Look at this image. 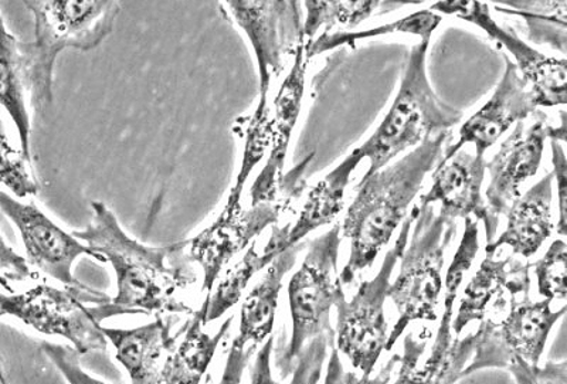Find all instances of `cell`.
<instances>
[{
	"label": "cell",
	"mask_w": 567,
	"mask_h": 384,
	"mask_svg": "<svg viewBox=\"0 0 567 384\" xmlns=\"http://www.w3.org/2000/svg\"><path fill=\"white\" fill-rule=\"evenodd\" d=\"M87 229L71 232L110 262L116 277L114 305L133 313H192L184 294L195 284L187 240L148 247L126 235L103 201H91Z\"/></svg>",
	"instance_id": "6da1fadb"
},
{
	"label": "cell",
	"mask_w": 567,
	"mask_h": 384,
	"mask_svg": "<svg viewBox=\"0 0 567 384\" xmlns=\"http://www.w3.org/2000/svg\"><path fill=\"white\" fill-rule=\"evenodd\" d=\"M450 133L425 139L396 164L363 178L343 219L342 237L351 242V255L339 276L351 286L362 271L371 269L389 245L394 230L406 219L409 206L422 189L425 176L442 159Z\"/></svg>",
	"instance_id": "7a4b0ae2"
},
{
	"label": "cell",
	"mask_w": 567,
	"mask_h": 384,
	"mask_svg": "<svg viewBox=\"0 0 567 384\" xmlns=\"http://www.w3.org/2000/svg\"><path fill=\"white\" fill-rule=\"evenodd\" d=\"M34 17V42L20 43L24 90L35 111L53 104V73L59 54L90 52L113 32L120 3L111 0H42L24 3Z\"/></svg>",
	"instance_id": "3957f363"
},
{
	"label": "cell",
	"mask_w": 567,
	"mask_h": 384,
	"mask_svg": "<svg viewBox=\"0 0 567 384\" xmlns=\"http://www.w3.org/2000/svg\"><path fill=\"white\" fill-rule=\"evenodd\" d=\"M429 45L430 40L414 45L392 107L371 138L353 151L359 159L371 162L363 178L377 174L403 151L445 133L463 120V113L444 104L429 83Z\"/></svg>",
	"instance_id": "277c9868"
},
{
	"label": "cell",
	"mask_w": 567,
	"mask_h": 384,
	"mask_svg": "<svg viewBox=\"0 0 567 384\" xmlns=\"http://www.w3.org/2000/svg\"><path fill=\"white\" fill-rule=\"evenodd\" d=\"M419 207L409 249L404 250L399 276L388 290L399 318L384 346L386 352L392 351L410 323L437 321L445 251L457 232L455 220L435 215L434 205Z\"/></svg>",
	"instance_id": "5b68a950"
},
{
	"label": "cell",
	"mask_w": 567,
	"mask_h": 384,
	"mask_svg": "<svg viewBox=\"0 0 567 384\" xmlns=\"http://www.w3.org/2000/svg\"><path fill=\"white\" fill-rule=\"evenodd\" d=\"M0 312L17 318L43 335L64 338L80 356L106 352L109 341L101 322L133 313L114 305L104 292L60 290L48 284L35 286L22 294L0 292Z\"/></svg>",
	"instance_id": "8992f818"
},
{
	"label": "cell",
	"mask_w": 567,
	"mask_h": 384,
	"mask_svg": "<svg viewBox=\"0 0 567 384\" xmlns=\"http://www.w3.org/2000/svg\"><path fill=\"white\" fill-rule=\"evenodd\" d=\"M341 245V225H336L311 242L301 269L288 284L292 332L287 347L277 357L282 378L291 375L302 349L313 338L336 331L331 326V311L346 297L338 276Z\"/></svg>",
	"instance_id": "52a82bcc"
},
{
	"label": "cell",
	"mask_w": 567,
	"mask_h": 384,
	"mask_svg": "<svg viewBox=\"0 0 567 384\" xmlns=\"http://www.w3.org/2000/svg\"><path fill=\"white\" fill-rule=\"evenodd\" d=\"M419 210V205L414 206L404 219L398 240L384 257L378 274L371 281L362 282L351 301H347L346 295L337 302V349L363 376L372 375L386 346L389 335L384 301L388 298L390 278L406 250L410 230Z\"/></svg>",
	"instance_id": "ba28073f"
},
{
	"label": "cell",
	"mask_w": 567,
	"mask_h": 384,
	"mask_svg": "<svg viewBox=\"0 0 567 384\" xmlns=\"http://www.w3.org/2000/svg\"><path fill=\"white\" fill-rule=\"evenodd\" d=\"M566 307L551 311V301H530L529 295L511 304L501 318H487L475 333L474 355L463 377L483 369H506L520 357L532 366H539L549 333L565 315Z\"/></svg>",
	"instance_id": "9c48e42d"
},
{
	"label": "cell",
	"mask_w": 567,
	"mask_h": 384,
	"mask_svg": "<svg viewBox=\"0 0 567 384\" xmlns=\"http://www.w3.org/2000/svg\"><path fill=\"white\" fill-rule=\"evenodd\" d=\"M288 201L278 199L245 209L241 197L229 194L216 220L194 239L187 240V257L204 271L202 291L206 297H210L225 267L268 226L278 224Z\"/></svg>",
	"instance_id": "30bf717a"
},
{
	"label": "cell",
	"mask_w": 567,
	"mask_h": 384,
	"mask_svg": "<svg viewBox=\"0 0 567 384\" xmlns=\"http://www.w3.org/2000/svg\"><path fill=\"white\" fill-rule=\"evenodd\" d=\"M236 23L250 40L260 75V101L257 107H268L271 81L281 74L288 55H293L302 39L301 3L258 0V2H225Z\"/></svg>",
	"instance_id": "8fae6325"
},
{
	"label": "cell",
	"mask_w": 567,
	"mask_h": 384,
	"mask_svg": "<svg viewBox=\"0 0 567 384\" xmlns=\"http://www.w3.org/2000/svg\"><path fill=\"white\" fill-rule=\"evenodd\" d=\"M430 12L447 14L475 24L484 30L491 39L504 45L515 59L516 69L534 95L536 108L558 107L567 103V62L566 59L548 58L530 48L513 29L501 28L491 17L487 3L483 2H439Z\"/></svg>",
	"instance_id": "7c38bea8"
},
{
	"label": "cell",
	"mask_w": 567,
	"mask_h": 384,
	"mask_svg": "<svg viewBox=\"0 0 567 384\" xmlns=\"http://www.w3.org/2000/svg\"><path fill=\"white\" fill-rule=\"evenodd\" d=\"M0 210L18 227L30 264L70 290L97 291L84 286L74 277L73 266L81 256L93 257L100 262H105L104 257L95 255L84 242L65 232L38 206L22 204L2 190H0Z\"/></svg>",
	"instance_id": "4fadbf2b"
},
{
	"label": "cell",
	"mask_w": 567,
	"mask_h": 384,
	"mask_svg": "<svg viewBox=\"0 0 567 384\" xmlns=\"http://www.w3.org/2000/svg\"><path fill=\"white\" fill-rule=\"evenodd\" d=\"M529 125L516 124L514 133L501 145L498 153L487 162L489 185L485 190V206L495 220L506 215L520 196V186L538 172L545 143L551 125L545 114L536 111Z\"/></svg>",
	"instance_id": "5bb4252c"
},
{
	"label": "cell",
	"mask_w": 567,
	"mask_h": 384,
	"mask_svg": "<svg viewBox=\"0 0 567 384\" xmlns=\"http://www.w3.org/2000/svg\"><path fill=\"white\" fill-rule=\"evenodd\" d=\"M487 160L484 156L471 155L468 151L460 149L452 158L439 162L433 174V185L427 194L422 196L419 206L442 205L440 214L447 219H468L475 216L484 225L487 246L493 245L499 221L489 215L483 188Z\"/></svg>",
	"instance_id": "9a60e30c"
},
{
	"label": "cell",
	"mask_w": 567,
	"mask_h": 384,
	"mask_svg": "<svg viewBox=\"0 0 567 384\" xmlns=\"http://www.w3.org/2000/svg\"><path fill=\"white\" fill-rule=\"evenodd\" d=\"M505 63L504 77L493 97L478 113L465 121L460 128L457 143L445 148L440 162L449 160L465 145H474L475 155L484 156L511 126L524 123L538 111L529 85L520 77L514 62L505 58Z\"/></svg>",
	"instance_id": "2e32d148"
},
{
	"label": "cell",
	"mask_w": 567,
	"mask_h": 384,
	"mask_svg": "<svg viewBox=\"0 0 567 384\" xmlns=\"http://www.w3.org/2000/svg\"><path fill=\"white\" fill-rule=\"evenodd\" d=\"M310 60L307 53L306 40L302 38L297 45L296 53H293V64L290 73L284 79L276 95L275 115L271 118L270 155H268L265 168L251 186V206L280 199L284 166H286L292 131L296 128L298 116L301 113Z\"/></svg>",
	"instance_id": "e0dca14e"
},
{
	"label": "cell",
	"mask_w": 567,
	"mask_h": 384,
	"mask_svg": "<svg viewBox=\"0 0 567 384\" xmlns=\"http://www.w3.org/2000/svg\"><path fill=\"white\" fill-rule=\"evenodd\" d=\"M529 264H523L513 257L495 260V255H485L461 298L453 325L454 335L460 336L473 322L503 315L515 300L529 295Z\"/></svg>",
	"instance_id": "ac0fdd59"
},
{
	"label": "cell",
	"mask_w": 567,
	"mask_h": 384,
	"mask_svg": "<svg viewBox=\"0 0 567 384\" xmlns=\"http://www.w3.org/2000/svg\"><path fill=\"white\" fill-rule=\"evenodd\" d=\"M361 162L357 154L348 155L336 169L329 172L326 178L319 181L316 188L311 189L296 224L282 229L276 227L261 255L267 266H270L284 251L300 245L303 237L311 235L319 227L331 225L337 219L346 206L349 180Z\"/></svg>",
	"instance_id": "d6986e66"
},
{
	"label": "cell",
	"mask_w": 567,
	"mask_h": 384,
	"mask_svg": "<svg viewBox=\"0 0 567 384\" xmlns=\"http://www.w3.org/2000/svg\"><path fill=\"white\" fill-rule=\"evenodd\" d=\"M475 333L453 340V322H440L437 335L430 356L424 355L425 341H419L413 333L404 340V355L400 357V371L394 384H455L463 378L474 355Z\"/></svg>",
	"instance_id": "ffe728a7"
},
{
	"label": "cell",
	"mask_w": 567,
	"mask_h": 384,
	"mask_svg": "<svg viewBox=\"0 0 567 384\" xmlns=\"http://www.w3.org/2000/svg\"><path fill=\"white\" fill-rule=\"evenodd\" d=\"M172 322L158 315L134 330L103 328L106 341L115 349L116 361L124 366L131 384H158L166 357L174 351L177 335H171Z\"/></svg>",
	"instance_id": "44dd1931"
},
{
	"label": "cell",
	"mask_w": 567,
	"mask_h": 384,
	"mask_svg": "<svg viewBox=\"0 0 567 384\" xmlns=\"http://www.w3.org/2000/svg\"><path fill=\"white\" fill-rule=\"evenodd\" d=\"M554 174H548L519 196L506 211V229L493 245L485 246V255H495L503 247H509L514 256L530 259L549 239L554 230L551 221V185Z\"/></svg>",
	"instance_id": "7402d4cb"
},
{
	"label": "cell",
	"mask_w": 567,
	"mask_h": 384,
	"mask_svg": "<svg viewBox=\"0 0 567 384\" xmlns=\"http://www.w3.org/2000/svg\"><path fill=\"white\" fill-rule=\"evenodd\" d=\"M209 298L205 297L200 310L186 323L182 333V340L176 343L174 351L166 357L162 369L158 384H200L207 369L212 365L217 347L230 331L235 316H229L220 330L210 336L204 328Z\"/></svg>",
	"instance_id": "603a6c76"
},
{
	"label": "cell",
	"mask_w": 567,
	"mask_h": 384,
	"mask_svg": "<svg viewBox=\"0 0 567 384\" xmlns=\"http://www.w3.org/2000/svg\"><path fill=\"white\" fill-rule=\"evenodd\" d=\"M301 245L284 251L268 266L265 277L248 292L240 310L239 335L236 336L243 345L251 343L261 345L271 336L275 330L278 300L282 290L284 277L296 266Z\"/></svg>",
	"instance_id": "cb8c5ba5"
},
{
	"label": "cell",
	"mask_w": 567,
	"mask_h": 384,
	"mask_svg": "<svg viewBox=\"0 0 567 384\" xmlns=\"http://www.w3.org/2000/svg\"><path fill=\"white\" fill-rule=\"evenodd\" d=\"M20 43L8 32L0 18V104L8 111L19 133L20 153L30 160V118L24 101V81Z\"/></svg>",
	"instance_id": "d4e9b609"
},
{
	"label": "cell",
	"mask_w": 567,
	"mask_h": 384,
	"mask_svg": "<svg viewBox=\"0 0 567 384\" xmlns=\"http://www.w3.org/2000/svg\"><path fill=\"white\" fill-rule=\"evenodd\" d=\"M443 22L442 14L430 12V10H422L410 14V17L398 20V22L383 24L377 29L364 30L359 33L337 32L321 34L312 42H306L308 58L312 59L313 55H319L329 50L341 48V45H354L358 40L384 37V34H414L420 40H432L434 30ZM306 40V39H303Z\"/></svg>",
	"instance_id": "484cf974"
},
{
	"label": "cell",
	"mask_w": 567,
	"mask_h": 384,
	"mask_svg": "<svg viewBox=\"0 0 567 384\" xmlns=\"http://www.w3.org/2000/svg\"><path fill=\"white\" fill-rule=\"evenodd\" d=\"M266 267L268 266L265 259H262L261 255H258L256 242L252 241L246 255L241 257V260L237 261L235 266L225 272V276L215 286V291H212L205 318L206 325L207 323L220 320L233 307L239 304L252 277L258 271L266 269Z\"/></svg>",
	"instance_id": "4316f807"
},
{
	"label": "cell",
	"mask_w": 567,
	"mask_h": 384,
	"mask_svg": "<svg viewBox=\"0 0 567 384\" xmlns=\"http://www.w3.org/2000/svg\"><path fill=\"white\" fill-rule=\"evenodd\" d=\"M381 2H306L307 19L302 24V38L312 42L319 30L331 33L337 28L354 29L371 18Z\"/></svg>",
	"instance_id": "83f0119b"
},
{
	"label": "cell",
	"mask_w": 567,
	"mask_h": 384,
	"mask_svg": "<svg viewBox=\"0 0 567 384\" xmlns=\"http://www.w3.org/2000/svg\"><path fill=\"white\" fill-rule=\"evenodd\" d=\"M271 144V116L270 107H257L255 114L248 118L245 125V151H243V159L239 175H237L236 184L233 186L230 194L243 196L248 178L265 158L267 151Z\"/></svg>",
	"instance_id": "f1b7e54d"
},
{
	"label": "cell",
	"mask_w": 567,
	"mask_h": 384,
	"mask_svg": "<svg viewBox=\"0 0 567 384\" xmlns=\"http://www.w3.org/2000/svg\"><path fill=\"white\" fill-rule=\"evenodd\" d=\"M530 267H534L540 297L566 301L567 245L564 239L551 242L546 255Z\"/></svg>",
	"instance_id": "f546056e"
},
{
	"label": "cell",
	"mask_w": 567,
	"mask_h": 384,
	"mask_svg": "<svg viewBox=\"0 0 567 384\" xmlns=\"http://www.w3.org/2000/svg\"><path fill=\"white\" fill-rule=\"evenodd\" d=\"M27 162L22 153L10 145L0 120V184L7 186L19 199H27L39 191V186L28 172Z\"/></svg>",
	"instance_id": "4dcf8cb0"
},
{
	"label": "cell",
	"mask_w": 567,
	"mask_h": 384,
	"mask_svg": "<svg viewBox=\"0 0 567 384\" xmlns=\"http://www.w3.org/2000/svg\"><path fill=\"white\" fill-rule=\"evenodd\" d=\"M336 345V331L322 333L308 343L298 356L290 384H318L322 375L328 349Z\"/></svg>",
	"instance_id": "1f68e13d"
},
{
	"label": "cell",
	"mask_w": 567,
	"mask_h": 384,
	"mask_svg": "<svg viewBox=\"0 0 567 384\" xmlns=\"http://www.w3.org/2000/svg\"><path fill=\"white\" fill-rule=\"evenodd\" d=\"M42 351L49 356L50 361L54 363L55 367L59 369L69 384H105L83 371L80 363V355L73 346L43 342Z\"/></svg>",
	"instance_id": "d6a6232c"
},
{
	"label": "cell",
	"mask_w": 567,
	"mask_h": 384,
	"mask_svg": "<svg viewBox=\"0 0 567 384\" xmlns=\"http://www.w3.org/2000/svg\"><path fill=\"white\" fill-rule=\"evenodd\" d=\"M508 371L518 384H567V363L548 362L544 367L532 366L520 357L514 359Z\"/></svg>",
	"instance_id": "836d02e7"
},
{
	"label": "cell",
	"mask_w": 567,
	"mask_h": 384,
	"mask_svg": "<svg viewBox=\"0 0 567 384\" xmlns=\"http://www.w3.org/2000/svg\"><path fill=\"white\" fill-rule=\"evenodd\" d=\"M398 362H400V356L393 355L389 359L386 366L382 369L381 373H379L377 377H359L357 373L346 371V367H343L341 362V356H339L338 349L332 347L331 357H329L327 377L323 384H389Z\"/></svg>",
	"instance_id": "e575fe53"
},
{
	"label": "cell",
	"mask_w": 567,
	"mask_h": 384,
	"mask_svg": "<svg viewBox=\"0 0 567 384\" xmlns=\"http://www.w3.org/2000/svg\"><path fill=\"white\" fill-rule=\"evenodd\" d=\"M29 278L35 280L39 276L30 270L29 262L22 256L10 249L2 235H0V286L10 294H13V288L9 286V282H22L29 280Z\"/></svg>",
	"instance_id": "d590c367"
},
{
	"label": "cell",
	"mask_w": 567,
	"mask_h": 384,
	"mask_svg": "<svg viewBox=\"0 0 567 384\" xmlns=\"http://www.w3.org/2000/svg\"><path fill=\"white\" fill-rule=\"evenodd\" d=\"M551 164H554V179H556V188H558L559 199V221L556 231L561 237L566 236V204H567V160L564 144L559 141L550 139Z\"/></svg>",
	"instance_id": "8d00e7d4"
},
{
	"label": "cell",
	"mask_w": 567,
	"mask_h": 384,
	"mask_svg": "<svg viewBox=\"0 0 567 384\" xmlns=\"http://www.w3.org/2000/svg\"><path fill=\"white\" fill-rule=\"evenodd\" d=\"M256 347L257 346L247 347L235 338L219 384H241L243 375H245L246 367L251 356L255 355Z\"/></svg>",
	"instance_id": "74e56055"
},
{
	"label": "cell",
	"mask_w": 567,
	"mask_h": 384,
	"mask_svg": "<svg viewBox=\"0 0 567 384\" xmlns=\"http://www.w3.org/2000/svg\"><path fill=\"white\" fill-rule=\"evenodd\" d=\"M272 346H275V338L272 336L262 343V347L257 353L255 366H252L250 384H280L272 377Z\"/></svg>",
	"instance_id": "f35d334b"
},
{
	"label": "cell",
	"mask_w": 567,
	"mask_h": 384,
	"mask_svg": "<svg viewBox=\"0 0 567 384\" xmlns=\"http://www.w3.org/2000/svg\"><path fill=\"white\" fill-rule=\"evenodd\" d=\"M0 316H2V312H0Z\"/></svg>",
	"instance_id": "ab89813d"
}]
</instances>
